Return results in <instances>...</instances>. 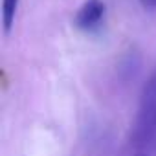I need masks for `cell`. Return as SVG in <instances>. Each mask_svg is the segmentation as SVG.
Here are the masks:
<instances>
[{"mask_svg":"<svg viewBox=\"0 0 156 156\" xmlns=\"http://www.w3.org/2000/svg\"><path fill=\"white\" fill-rule=\"evenodd\" d=\"M136 156H147V154H145V152H138Z\"/></svg>","mask_w":156,"mask_h":156,"instance_id":"obj_5","label":"cell"},{"mask_svg":"<svg viewBox=\"0 0 156 156\" xmlns=\"http://www.w3.org/2000/svg\"><path fill=\"white\" fill-rule=\"evenodd\" d=\"M103 19H105L103 0H85L73 17V24L83 31H94L103 24Z\"/></svg>","mask_w":156,"mask_h":156,"instance_id":"obj_2","label":"cell"},{"mask_svg":"<svg viewBox=\"0 0 156 156\" xmlns=\"http://www.w3.org/2000/svg\"><path fill=\"white\" fill-rule=\"evenodd\" d=\"M17 8H19V0H2V24H4V33L6 35L13 28Z\"/></svg>","mask_w":156,"mask_h":156,"instance_id":"obj_3","label":"cell"},{"mask_svg":"<svg viewBox=\"0 0 156 156\" xmlns=\"http://www.w3.org/2000/svg\"><path fill=\"white\" fill-rule=\"evenodd\" d=\"M132 141L138 149L151 147L156 141V70L141 88Z\"/></svg>","mask_w":156,"mask_h":156,"instance_id":"obj_1","label":"cell"},{"mask_svg":"<svg viewBox=\"0 0 156 156\" xmlns=\"http://www.w3.org/2000/svg\"><path fill=\"white\" fill-rule=\"evenodd\" d=\"M141 4L145 8H156V0H141Z\"/></svg>","mask_w":156,"mask_h":156,"instance_id":"obj_4","label":"cell"}]
</instances>
